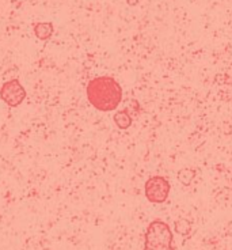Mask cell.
Instances as JSON below:
<instances>
[{"label":"cell","instance_id":"cell-3","mask_svg":"<svg viewBox=\"0 0 232 250\" xmlns=\"http://www.w3.org/2000/svg\"><path fill=\"white\" fill-rule=\"evenodd\" d=\"M171 190L169 180L163 175H152L144 185V194L152 204H163L167 201Z\"/></svg>","mask_w":232,"mask_h":250},{"label":"cell","instance_id":"cell-5","mask_svg":"<svg viewBox=\"0 0 232 250\" xmlns=\"http://www.w3.org/2000/svg\"><path fill=\"white\" fill-rule=\"evenodd\" d=\"M33 31L39 41H48L55 33V25L52 22H38L33 26Z\"/></svg>","mask_w":232,"mask_h":250},{"label":"cell","instance_id":"cell-10","mask_svg":"<svg viewBox=\"0 0 232 250\" xmlns=\"http://www.w3.org/2000/svg\"><path fill=\"white\" fill-rule=\"evenodd\" d=\"M126 3H128L129 6H136L138 3V0H126Z\"/></svg>","mask_w":232,"mask_h":250},{"label":"cell","instance_id":"cell-8","mask_svg":"<svg viewBox=\"0 0 232 250\" xmlns=\"http://www.w3.org/2000/svg\"><path fill=\"white\" fill-rule=\"evenodd\" d=\"M175 232L176 234H179V235H183V237H186L190 234L192 231V223H190V220L185 218H179L178 220H175Z\"/></svg>","mask_w":232,"mask_h":250},{"label":"cell","instance_id":"cell-7","mask_svg":"<svg viewBox=\"0 0 232 250\" xmlns=\"http://www.w3.org/2000/svg\"><path fill=\"white\" fill-rule=\"evenodd\" d=\"M195 174H197V171L195 169H190V167H185V169H181L178 171V174H176V178H178V181L182 184L183 187H189L192 182L194 181Z\"/></svg>","mask_w":232,"mask_h":250},{"label":"cell","instance_id":"cell-9","mask_svg":"<svg viewBox=\"0 0 232 250\" xmlns=\"http://www.w3.org/2000/svg\"><path fill=\"white\" fill-rule=\"evenodd\" d=\"M143 250H176L174 248V245H171V246H147L144 245V249Z\"/></svg>","mask_w":232,"mask_h":250},{"label":"cell","instance_id":"cell-6","mask_svg":"<svg viewBox=\"0 0 232 250\" xmlns=\"http://www.w3.org/2000/svg\"><path fill=\"white\" fill-rule=\"evenodd\" d=\"M113 121L114 124L117 125L118 129L125 131L128 128H131V125H132L133 123V119L132 116L129 114V112H128V109H124V110L116 112V114L113 116Z\"/></svg>","mask_w":232,"mask_h":250},{"label":"cell","instance_id":"cell-4","mask_svg":"<svg viewBox=\"0 0 232 250\" xmlns=\"http://www.w3.org/2000/svg\"><path fill=\"white\" fill-rule=\"evenodd\" d=\"M25 87L18 79H11L3 83L0 87V100L10 107H18L26 100Z\"/></svg>","mask_w":232,"mask_h":250},{"label":"cell","instance_id":"cell-1","mask_svg":"<svg viewBox=\"0 0 232 250\" xmlns=\"http://www.w3.org/2000/svg\"><path fill=\"white\" fill-rule=\"evenodd\" d=\"M88 102L99 112H114L122 101V87L112 76H97L86 87Z\"/></svg>","mask_w":232,"mask_h":250},{"label":"cell","instance_id":"cell-2","mask_svg":"<svg viewBox=\"0 0 232 250\" xmlns=\"http://www.w3.org/2000/svg\"><path fill=\"white\" fill-rule=\"evenodd\" d=\"M144 241L147 246H171L174 242V234L166 222L155 219L147 227Z\"/></svg>","mask_w":232,"mask_h":250}]
</instances>
